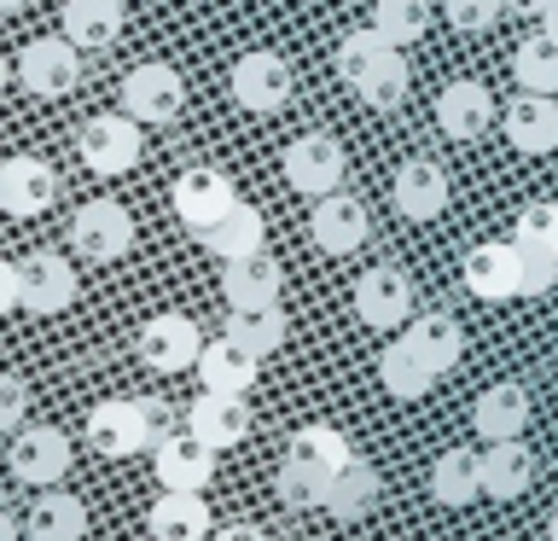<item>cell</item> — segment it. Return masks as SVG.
I'll return each mask as SVG.
<instances>
[{
	"instance_id": "obj_42",
	"label": "cell",
	"mask_w": 558,
	"mask_h": 541,
	"mask_svg": "<svg viewBox=\"0 0 558 541\" xmlns=\"http://www.w3.org/2000/svg\"><path fill=\"white\" fill-rule=\"evenodd\" d=\"M29 413V384L17 373H0V436H12Z\"/></svg>"
},
{
	"instance_id": "obj_32",
	"label": "cell",
	"mask_w": 558,
	"mask_h": 541,
	"mask_svg": "<svg viewBox=\"0 0 558 541\" xmlns=\"http://www.w3.org/2000/svg\"><path fill=\"white\" fill-rule=\"evenodd\" d=\"M430 495L442 501V506H471V501H477V495H483L477 454H471V448L436 454V466H430Z\"/></svg>"
},
{
	"instance_id": "obj_49",
	"label": "cell",
	"mask_w": 558,
	"mask_h": 541,
	"mask_svg": "<svg viewBox=\"0 0 558 541\" xmlns=\"http://www.w3.org/2000/svg\"><path fill=\"white\" fill-rule=\"evenodd\" d=\"M29 7V0H0V12H24Z\"/></svg>"
},
{
	"instance_id": "obj_40",
	"label": "cell",
	"mask_w": 558,
	"mask_h": 541,
	"mask_svg": "<svg viewBox=\"0 0 558 541\" xmlns=\"http://www.w3.org/2000/svg\"><path fill=\"white\" fill-rule=\"evenodd\" d=\"M442 17L460 35H483L506 17V0H442Z\"/></svg>"
},
{
	"instance_id": "obj_17",
	"label": "cell",
	"mask_w": 558,
	"mask_h": 541,
	"mask_svg": "<svg viewBox=\"0 0 558 541\" xmlns=\"http://www.w3.org/2000/svg\"><path fill=\"white\" fill-rule=\"evenodd\" d=\"M151 471L163 489H209V478H216V448L198 443L192 431H169L163 443L151 448Z\"/></svg>"
},
{
	"instance_id": "obj_27",
	"label": "cell",
	"mask_w": 558,
	"mask_h": 541,
	"mask_svg": "<svg viewBox=\"0 0 558 541\" xmlns=\"http://www.w3.org/2000/svg\"><path fill=\"white\" fill-rule=\"evenodd\" d=\"M192 373L204 378V390H221V396H251V384L262 373V361L251 356L244 344L233 338H216V344H204L198 349V366Z\"/></svg>"
},
{
	"instance_id": "obj_19",
	"label": "cell",
	"mask_w": 558,
	"mask_h": 541,
	"mask_svg": "<svg viewBox=\"0 0 558 541\" xmlns=\"http://www.w3.org/2000/svg\"><path fill=\"white\" fill-rule=\"evenodd\" d=\"M488 122H495V94H488L483 82H471V76H460V82H448L442 94H436V129H442L448 140H483L488 134Z\"/></svg>"
},
{
	"instance_id": "obj_50",
	"label": "cell",
	"mask_w": 558,
	"mask_h": 541,
	"mask_svg": "<svg viewBox=\"0 0 558 541\" xmlns=\"http://www.w3.org/2000/svg\"><path fill=\"white\" fill-rule=\"evenodd\" d=\"M547 541H558V506H553V518H547Z\"/></svg>"
},
{
	"instance_id": "obj_21",
	"label": "cell",
	"mask_w": 558,
	"mask_h": 541,
	"mask_svg": "<svg viewBox=\"0 0 558 541\" xmlns=\"http://www.w3.org/2000/svg\"><path fill=\"white\" fill-rule=\"evenodd\" d=\"M59 24H64L70 47L105 52V47L122 41V29H129V7H122V0H64Z\"/></svg>"
},
{
	"instance_id": "obj_31",
	"label": "cell",
	"mask_w": 558,
	"mask_h": 541,
	"mask_svg": "<svg viewBox=\"0 0 558 541\" xmlns=\"http://www.w3.org/2000/svg\"><path fill=\"white\" fill-rule=\"evenodd\" d=\"M378 495H384V483H378V471L373 466H361V460H349L338 478L326 483V513L331 518H343V524H355V518H366L378 506Z\"/></svg>"
},
{
	"instance_id": "obj_8",
	"label": "cell",
	"mask_w": 558,
	"mask_h": 541,
	"mask_svg": "<svg viewBox=\"0 0 558 541\" xmlns=\"http://www.w3.org/2000/svg\"><path fill=\"white\" fill-rule=\"evenodd\" d=\"M76 268L59 251H29L17 262V309L24 314H64L76 303Z\"/></svg>"
},
{
	"instance_id": "obj_18",
	"label": "cell",
	"mask_w": 558,
	"mask_h": 541,
	"mask_svg": "<svg viewBox=\"0 0 558 541\" xmlns=\"http://www.w3.org/2000/svg\"><path fill=\"white\" fill-rule=\"evenodd\" d=\"M279 286H286V274H279V262L268 251H244L233 262H221V297H227V309H274L279 303Z\"/></svg>"
},
{
	"instance_id": "obj_38",
	"label": "cell",
	"mask_w": 558,
	"mask_h": 541,
	"mask_svg": "<svg viewBox=\"0 0 558 541\" xmlns=\"http://www.w3.org/2000/svg\"><path fill=\"white\" fill-rule=\"evenodd\" d=\"M326 471L320 466H308V460H291V454H286V460H279V478H274V489H279V501H286V506H320L326 501Z\"/></svg>"
},
{
	"instance_id": "obj_4",
	"label": "cell",
	"mask_w": 558,
	"mask_h": 541,
	"mask_svg": "<svg viewBox=\"0 0 558 541\" xmlns=\"http://www.w3.org/2000/svg\"><path fill=\"white\" fill-rule=\"evenodd\" d=\"M186 111V82L174 64H134L122 76V117H134L140 129H163Z\"/></svg>"
},
{
	"instance_id": "obj_35",
	"label": "cell",
	"mask_w": 558,
	"mask_h": 541,
	"mask_svg": "<svg viewBox=\"0 0 558 541\" xmlns=\"http://www.w3.org/2000/svg\"><path fill=\"white\" fill-rule=\"evenodd\" d=\"M291 460H308V466H320L326 478H338V471L355 460V448H349V436L338 425H303V431H291Z\"/></svg>"
},
{
	"instance_id": "obj_34",
	"label": "cell",
	"mask_w": 558,
	"mask_h": 541,
	"mask_svg": "<svg viewBox=\"0 0 558 541\" xmlns=\"http://www.w3.org/2000/svg\"><path fill=\"white\" fill-rule=\"evenodd\" d=\"M512 76H518L523 94H558V41L547 29H535L530 41H518Z\"/></svg>"
},
{
	"instance_id": "obj_10",
	"label": "cell",
	"mask_w": 558,
	"mask_h": 541,
	"mask_svg": "<svg viewBox=\"0 0 558 541\" xmlns=\"http://www.w3.org/2000/svg\"><path fill=\"white\" fill-rule=\"evenodd\" d=\"M355 321L373 326V332H396L413 321V279L390 268V262H378V268H366L355 279Z\"/></svg>"
},
{
	"instance_id": "obj_46",
	"label": "cell",
	"mask_w": 558,
	"mask_h": 541,
	"mask_svg": "<svg viewBox=\"0 0 558 541\" xmlns=\"http://www.w3.org/2000/svg\"><path fill=\"white\" fill-rule=\"evenodd\" d=\"M17 536H24V530H17V518L7 513V506H0V541H17Z\"/></svg>"
},
{
	"instance_id": "obj_47",
	"label": "cell",
	"mask_w": 558,
	"mask_h": 541,
	"mask_svg": "<svg viewBox=\"0 0 558 541\" xmlns=\"http://www.w3.org/2000/svg\"><path fill=\"white\" fill-rule=\"evenodd\" d=\"M535 24H541V29H547V35H553V41H558V0H553V7H547V12H541V17H535Z\"/></svg>"
},
{
	"instance_id": "obj_6",
	"label": "cell",
	"mask_w": 558,
	"mask_h": 541,
	"mask_svg": "<svg viewBox=\"0 0 558 541\" xmlns=\"http://www.w3.org/2000/svg\"><path fill=\"white\" fill-rule=\"evenodd\" d=\"M134 244V216L117 199H94L70 216V251L82 262H117Z\"/></svg>"
},
{
	"instance_id": "obj_29",
	"label": "cell",
	"mask_w": 558,
	"mask_h": 541,
	"mask_svg": "<svg viewBox=\"0 0 558 541\" xmlns=\"http://www.w3.org/2000/svg\"><path fill=\"white\" fill-rule=\"evenodd\" d=\"M192 239H198L209 256L233 262V256H244V251H262V239H268V221H262V209H256V204H244V199H239L221 221H209L204 233H192Z\"/></svg>"
},
{
	"instance_id": "obj_45",
	"label": "cell",
	"mask_w": 558,
	"mask_h": 541,
	"mask_svg": "<svg viewBox=\"0 0 558 541\" xmlns=\"http://www.w3.org/2000/svg\"><path fill=\"white\" fill-rule=\"evenodd\" d=\"M547 7H553V0H506V12H512V17H541Z\"/></svg>"
},
{
	"instance_id": "obj_26",
	"label": "cell",
	"mask_w": 558,
	"mask_h": 541,
	"mask_svg": "<svg viewBox=\"0 0 558 541\" xmlns=\"http://www.w3.org/2000/svg\"><path fill=\"white\" fill-rule=\"evenodd\" d=\"M471 425H477L483 443H512V436H523V425H530V390L512 378L488 384L477 396V408H471Z\"/></svg>"
},
{
	"instance_id": "obj_9",
	"label": "cell",
	"mask_w": 558,
	"mask_h": 541,
	"mask_svg": "<svg viewBox=\"0 0 558 541\" xmlns=\"http://www.w3.org/2000/svg\"><path fill=\"white\" fill-rule=\"evenodd\" d=\"M76 157L94 175H129L140 164V122L134 117H87L76 129Z\"/></svg>"
},
{
	"instance_id": "obj_24",
	"label": "cell",
	"mask_w": 558,
	"mask_h": 541,
	"mask_svg": "<svg viewBox=\"0 0 558 541\" xmlns=\"http://www.w3.org/2000/svg\"><path fill=\"white\" fill-rule=\"evenodd\" d=\"M157 541H209L216 536V518H209V501L198 489H163V501L146 513Z\"/></svg>"
},
{
	"instance_id": "obj_2",
	"label": "cell",
	"mask_w": 558,
	"mask_h": 541,
	"mask_svg": "<svg viewBox=\"0 0 558 541\" xmlns=\"http://www.w3.org/2000/svg\"><path fill=\"white\" fill-rule=\"evenodd\" d=\"M169 431H174L169 401H157V396H111L87 413V443L105 460H129L140 448H157Z\"/></svg>"
},
{
	"instance_id": "obj_22",
	"label": "cell",
	"mask_w": 558,
	"mask_h": 541,
	"mask_svg": "<svg viewBox=\"0 0 558 541\" xmlns=\"http://www.w3.org/2000/svg\"><path fill=\"white\" fill-rule=\"evenodd\" d=\"M506 140L523 152V157H547L558 152V94H518L506 105Z\"/></svg>"
},
{
	"instance_id": "obj_36",
	"label": "cell",
	"mask_w": 558,
	"mask_h": 541,
	"mask_svg": "<svg viewBox=\"0 0 558 541\" xmlns=\"http://www.w3.org/2000/svg\"><path fill=\"white\" fill-rule=\"evenodd\" d=\"M227 338L244 344V349H251V356L262 361V356H274V349L286 344V314H279V303H274V309H233V321H227Z\"/></svg>"
},
{
	"instance_id": "obj_30",
	"label": "cell",
	"mask_w": 558,
	"mask_h": 541,
	"mask_svg": "<svg viewBox=\"0 0 558 541\" xmlns=\"http://www.w3.org/2000/svg\"><path fill=\"white\" fill-rule=\"evenodd\" d=\"M24 536L29 541H82L87 536V506L64 489H41V501L29 506L24 518Z\"/></svg>"
},
{
	"instance_id": "obj_25",
	"label": "cell",
	"mask_w": 558,
	"mask_h": 541,
	"mask_svg": "<svg viewBox=\"0 0 558 541\" xmlns=\"http://www.w3.org/2000/svg\"><path fill=\"white\" fill-rule=\"evenodd\" d=\"M477 478H483L488 501H518L523 489L535 483V454L523 448V436H512V443H488L477 454Z\"/></svg>"
},
{
	"instance_id": "obj_33",
	"label": "cell",
	"mask_w": 558,
	"mask_h": 541,
	"mask_svg": "<svg viewBox=\"0 0 558 541\" xmlns=\"http://www.w3.org/2000/svg\"><path fill=\"white\" fill-rule=\"evenodd\" d=\"M378 384H384V390H390L396 401H418V396H430L436 373L413 356L408 344L396 338V344H384V356H378Z\"/></svg>"
},
{
	"instance_id": "obj_37",
	"label": "cell",
	"mask_w": 558,
	"mask_h": 541,
	"mask_svg": "<svg viewBox=\"0 0 558 541\" xmlns=\"http://www.w3.org/2000/svg\"><path fill=\"white\" fill-rule=\"evenodd\" d=\"M373 29L396 47H413L430 29V0H378L373 7Z\"/></svg>"
},
{
	"instance_id": "obj_15",
	"label": "cell",
	"mask_w": 558,
	"mask_h": 541,
	"mask_svg": "<svg viewBox=\"0 0 558 541\" xmlns=\"http://www.w3.org/2000/svg\"><path fill=\"white\" fill-rule=\"evenodd\" d=\"M52 199H59V169L47 157H7L0 164V209L7 216L29 221L41 209H52Z\"/></svg>"
},
{
	"instance_id": "obj_39",
	"label": "cell",
	"mask_w": 558,
	"mask_h": 541,
	"mask_svg": "<svg viewBox=\"0 0 558 541\" xmlns=\"http://www.w3.org/2000/svg\"><path fill=\"white\" fill-rule=\"evenodd\" d=\"M518 251H553L558 256V204H523L512 221Z\"/></svg>"
},
{
	"instance_id": "obj_48",
	"label": "cell",
	"mask_w": 558,
	"mask_h": 541,
	"mask_svg": "<svg viewBox=\"0 0 558 541\" xmlns=\"http://www.w3.org/2000/svg\"><path fill=\"white\" fill-rule=\"evenodd\" d=\"M7 87H12V59L0 52V94H7Z\"/></svg>"
},
{
	"instance_id": "obj_3",
	"label": "cell",
	"mask_w": 558,
	"mask_h": 541,
	"mask_svg": "<svg viewBox=\"0 0 558 541\" xmlns=\"http://www.w3.org/2000/svg\"><path fill=\"white\" fill-rule=\"evenodd\" d=\"M12 82L35 99H64L82 87V47H70L64 35H35L12 59Z\"/></svg>"
},
{
	"instance_id": "obj_23",
	"label": "cell",
	"mask_w": 558,
	"mask_h": 541,
	"mask_svg": "<svg viewBox=\"0 0 558 541\" xmlns=\"http://www.w3.org/2000/svg\"><path fill=\"white\" fill-rule=\"evenodd\" d=\"M460 274H465L471 297H483V303H512L518 297V244H500V239L471 244Z\"/></svg>"
},
{
	"instance_id": "obj_7",
	"label": "cell",
	"mask_w": 558,
	"mask_h": 541,
	"mask_svg": "<svg viewBox=\"0 0 558 541\" xmlns=\"http://www.w3.org/2000/svg\"><path fill=\"white\" fill-rule=\"evenodd\" d=\"M291 94H296V76H291V59H286V52H244V59L233 64V99H239L251 117L286 111Z\"/></svg>"
},
{
	"instance_id": "obj_13",
	"label": "cell",
	"mask_w": 558,
	"mask_h": 541,
	"mask_svg": "<svg viewBox=\"0 0 558 541\" xmlns=\"http://www.w3.org/2000/svg\"><path fill=\"white\" fill-rule=\"evenodd\" d=\"M198 349H204V332L192 314H151L146 326H140V361L151 366V373H186V366H198Z\"/></svg>"
},
{
	"instance_id": "obj_20",
	"label": "cell",
	"mask_w": 558,
	"mask_h": 541,
	"mask_svg": "<svg viewBox=\"0 0 558 541\" xmlns=\"http://www.w3.org/2000/svg\"><path fill=\"white\" fill-rule=\"evenodd\" d=\"M186 431L209 448H239L251 436V401L244 396H221V390H204L198 401L186 408Z\"/></svg>"
},
{
	"instance_id": "obj_41",
	"label": "cell",
	"mask_w": 558,
	"mask_h": 541,
	"mask_svg": "<svg viewBox=\"0 0 558 541\" xmlns=\"http://www.w3.org/2000/svg\"><path fill=\"white\" fill-rule=\"evenodd\" d=\"M558 286V256L553 251H518V297H547Z\"/></svg>"
},
{
	"instance_id": "obj_16",
	"label": "cell",
	"mask_w": 558,
	"mask_h": 541,
	"mask_svg": "<svg viewBox=\"0 0 558 541\" xmlns=\"http://www.w3.org/2000/svg\"><path fill=\"white\" fill-rule=\"evenodd\" d=\"M390 204L401 221H436L448 209V169L430 157H408L390 181Z\"/></svg>"
},
{
	"instance_id": "obj_28",
	"label": "cell",
	"mask_w": 558,
	"mask_h": 541,
	"mask_svg": "<svg viewBox=\"0 0 558 541\" xmlns=\"http://www.w3.org/2000/svg\"><path fill=\"white\" fill-rule=\"evenodd\" d=\"M401 344H408V349H413V356L430 366L436 378H442L448 366H460V349H465V338H460V321H453V314H442V309H430V314H418V321H408V332H401Z\"/></svg>"
},
{
	"instance_id": "obj_1",
	"label": "cell",
	"mask_w": 558,
	"mask_h": 541,
	"mask_svg": "<svg viewBox=\"0 0 558 541\" xmlns=\"http://www.w3.org/2000/svg\"><path fill=\"white\" fill-rule=\"evenodd\" d=\"M338 76L366 111H396L408 99V59L378 29H349L338 41Z\"/></svg>"
},
{
	"instance_id": "obj_44",
	"label": "cell",
	"mask_w": 558,
	"mask_h": 541,
	"mask_svg": "<svg viewBox=\"0 0 558 541\" xmlns=\"http://www.w3.org/2000/svg\"><path fill=\"white\" fill-rule=\"evenodd\" d=\"M209 541H268V536H262L256 524H233V530H216Z\"/></svg>"
},
{
	"instance_id": "obj_5",
	"label": "cell",
	"mask_w": 558,
	"mask_h": 541,
	"mask_svg": "<svg viewBox=\"0 0 558 541\" xmlns=\"http://www.w3.org/2000/svg\"><path fill=\"white\" fill-rule=\"evenodd\" d=\"M279 164H286V181L303 192V199H326V192H338L343 175H349V157H343V146L326 129L296 134L291 146L279 152Z\"/></svg>"
},
{
	"instance_id": "obj_11",
	"label": "cell",
	"mask_w": 558,
	"mask_h": 541,
	"mask_svg": "<svg viewBox=\"0 0 558 541\" xmlns=\"http://www.w3.org/2000/svg\"><path fill=\"white\" fill-rule=\"evenodd\" d=\"M169 204H174V216H181L186 233H204L209 221H221L227 209L239 204V192H233V181H227L221 169L198 164V169H181V175H174Z\"/></svg>"
},
{
	"instance_id": "obj_14",
	"label": "cell",
	"mask_w": 558,
	"mask_h": 541,
	"mask_svg": "<svg viewBox=\"0 0 558 541\" xmlns=\"http://www.w3.org/2000/svg\"><path fill=\"white\" fill-rule=\"evenodd\" d=\"M308 239H314V251H326V256L361 251V244H366V204L355 199V192H343V187L326 192V199H314Z\"/></svg>"
},
{
	"instance_id": "obj_43",
	"label": "cell",
	"mask_w": 558,
	"mask_h": 541,
	"mask_svg": "<svg viewBox=\"0 0 558 541\" xmlns=\"http://www.w3.org/2000/svg\"><path fill=\"white\" fill-rule=\"evenodd\" d=\"M17 309V262L0 256V314H12Z\"/></svg>"
},
{
	"instance_id": "obj_12",
	"label": "cell",
	"mask_w": 558,
	"mask_h": 541,
	"mask_svg": "<svg viewBox=\"0 0 558 541\" xmlns=\"http://www.w3.org/2000/svg\"><path fill=\"white\" fill-rule=\"evenodd\" d=\"M70 471V436L59 425H17L12 431V478L29 489H52Z\"/></svg>"
}]
</instances>
